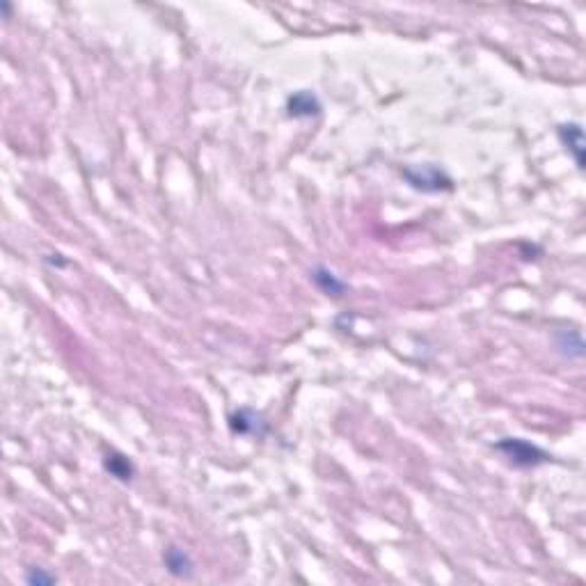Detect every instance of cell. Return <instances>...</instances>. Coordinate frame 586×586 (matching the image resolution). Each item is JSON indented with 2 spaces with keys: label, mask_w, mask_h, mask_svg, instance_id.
Here are the masks:
<instances>
[{
  "label": "cell",
  "mask_w": 586,
  "mask_h": 586,
  "mask_svg": "<svg viewBox=\"0 0 586 586\" xmlns=\"http://www.w3.org/2000/svg\"><path fill=\"white\" fill-rule=\"evenodd\" d=\"M499 449L504 451L515 465H536V463H543V460H545V453L541 449H536L534 444L520 440V437H508V440L499 444Z\"/></svg>",
  "instance_id": "6da1fadb"
},
{
  "label": "cell",
  "mask_w": 586,
  "mask_h": 586,
  "mask_svg": "<svg viewBox=\"0 0 586 586\" xmlns=\"http://www.w3.org/2000/svg\"><path fill=\"white\" fill-rule=\"evenodd\" d=\"M105 467H108V472L112 476L122 478V481H126V478H131V474H133V465H131L124 456H117V453L108 456V460H105Z\"/></svg>",
  "instance_id": "8992f818"
},
{
  "label": "cell",
  "mask_w": 586,
  "mask_h": 586,
  "mask_svg": "<svg viewBox=\"0 0 586 586\" xmlns=\"http://www.w3.org/2000/svg\"><path fill=\"white\" fill-rule=\"evenodd\" d=\"M406 177L408 181L415 188H424V191H440L442 184L449 186V179H444L440 172L431 165H424V168H417V170H406Z\"/></svg>",
  "instance_id": "3957f363"
},
{
  "label": "cell",
  "mask_w": 586,
  "mask_h": 586,
  "mask_svg": "<svg viewBox=\"0 0 586 586\" xmlns=\"http://www.w3.org/2000/svg\"><path fill=\"white\" fill-rule=\"evenodd\" d=\"M318 101L316 96H312L309 92H298L288 98V112L293 115V117H309V115L318 112Z\"/></svg>",
  "instance_id": "277c9868"
},
{
  "label": "cell",
  "mask_w": 586,
  "mask_h": 586,
  "mask_svg": "<svg viewBox=\"0 0 586 586\" xmlns=\"http://www.w3.org/2000/svg\"><path fill=\"white\" fill-rule=\"evenodd\" d=\"M559 138L561 142L566 145V149L573 154V159L577 163V168H584V133L580 124H564L559 129Z\"/></svg>",
  "instance_id": "7a4b0ae2"
},
{
  "label": "cell",
  "mask_w": 586,
  "mask_h": 586,
  "mask_svg": "<svg viewBox=\"0 0 586 586\" xmlns=\"http://www.w3.org/2000/svg\"><path fill=\"white\" fill-rule=\"evenodd\" d=\"M165 566H168V571L172 575H179V577L191 575V571H193V561L188 559L186 552L179 550V548L168 550V555H165Z\"/></svg>",
  "instance_id": "5b68a950"
},
{
  "label": "cell",
  "mask_w": 586,
  "mask_h": 586,
  "mask_svg": "<svg viewBox=\"0 0 586 586\" xmlns=\"http://www.w3.org/2000/svg\"><path fill=\"white\" fill-rule=\"evenodd\" d=\"M314 279H316L318 286H323L328 293H342V291H344V284H342L339 279H337L332 273H330V270H325V268H318L316 275H314Z\"/></svg>",
  "instance_id": "52a82bcc"
},
{
  "label": "cell",
  "mask_w": 586,
  "mask_h": 586,
  "mask_svg": "<svg viewBox=\"0 0 586 586\" xmlns=\"http://www.w3.org/2000/svg\"><path fill=\"white\" fill-rule=\"evenodd\" d=\"M28 580L32 584H48V582H53V577H46L44 573H35V575H30Z\"/></svg>",
  "instance_id": "ba28073f"
}]
</instances>
